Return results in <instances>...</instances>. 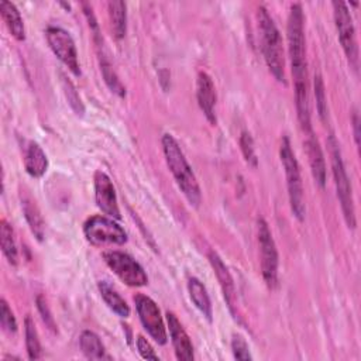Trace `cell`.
Wrapping results in <instances>:
<instances>
[{
	"label": "cell",
	"instance_id": "cell-21",
	"mask_svg": "<svg viewBox=\"0 0 361 361\" xmlns=\"http://www.w3.org/2000/svg\"><path fill=\"white\" fill-rule=\"evenodd\" d=\"M97 44V49H99V59H100V71H102V75L104 78V82L106 85L109 86V89L116 93L117 96L120 97H124L126 96V87L123 86V83L120 82L118 76L116 75L109 58L104 55V48H103V41H99L96 42Z\"/></svg>",
	"mask_w": 361,
	"mask_h": 361
},
{
	"label": "cell",
	"instance_id": "cell-13",
	"mask_svg": "<svg viewBox=\"0 0 361 361\" xmlns=\"http://www.w3.org/2000/svg\"><path fill=\"white\" fill-rule=\"evenodd\" d=\"M166 323H168V330L171 336V341L173 344V350L176 354L178 360L189 361L193 360V345L192 341L182 327L180 322L172 312H166Z\"/></svg>",
	"mask_w": 361,
	"mask_h": 361
},
{
	"label": "cell",
	"instance_id": "cell-10",
	"mask_svg": "<svg viewBox=\"0 0 361 361\" xmlns=\"http://www.w3.org/2000/svg\"><path fill=\"white\" fill-rule=\"evenodd\" d=\"M45 37L55 56L76 76L80 75L78 51L71 34L61 27H48Z\"/></svg>",
	"mask_w": 361,
	"mask_h": 361
},
{
	"label": "cell",
	"instance_id": "cell-5",
	"mask_svg": "<svg viewBox=\"0 0 361 361\" xmlns=\"http://www.w3.org/2000/svg\"><path fill=\"white\" fill-rule=\"evenodd\" d=\"M330 147L331 154V171L334 178V185L337 190V197L340 200V206L343 210L344 220L350 228H355L357 220H355V209H354V199L351 192V183L348 179V175L345 172V166L341 158V152L338 148V142L334 135L329 137L327 141Z\"/></svg>",
	"mask_w": 361,
	"mask_h": 361
},
{
	"label": "cell",
	"instance_id": "cell-2",
	"mask_svg": "<svg viewBox=\"0 0 361 361\" xmlns=\"http://www.w3.org/2000/svg\"><path fill=\"white\" fill-rule=\"evenodd\" d=\"M162 149L165 155L166 165L169 171L172 172L179 189L185 195L186 200L190 206L199 207L202 200L200 188L197 183V179L189 165V162L185 158L183 151L180 149L178 141L171 134H164L162 137Z\"/></svg>",
	"mask_w": 361,
	"mask_h": 361
},
{
	"label": "cell",
	"instance_id": "cell-30",
	"mask_svg": "<svg viewBox=\"0 0 361 361\" xmlns=\"http://www.w3.org/2000/svg\"><path fill=\"white\" fill-rule=\"evenodd\" d=\"M0 323H1V327L8 331V333H16L17 331V320L8 306V303L1 299L0 302Z\"/></svg>",
	"mask_w": 361,
	"mask_h": 361
},
{
	"label": "cell",
	"instance_id": "cell-4",
	"mask_svg": "<svg viewBox=\"0 0 361 361\" xmlns=\"http://www.w3.org/2000/svg\"><path fill=\"white\" fill-rule=\"evenodd\" d=\"M279 157L285 169L286 176V185H288V196L290 203V210L293 216L302 221L306 214V206H305V196H303V183L300 176V169L298 159L292 151L290 142L288 137L282 138L281 148H279Z\"/></svg>",
	"mask_w": 361,
	"mask_h": 361
},
{
	"label": "cell",
	"instance_id": "cell-16",
	"mask_svg": "<svg viewBox=\"0 0 361 361\" xmlns=\"http://www.w3.org/2000/svg\"><path fill=\"white\" fill-rule=\"evenodd\" d=\"M307 140H306V149H307V157H309V162H310V168H312V173L313 178L316 180V183L323 188L326 183V164H324V158H323V151L319 145V141L316 140V137L313 135V133H307Z\"/></svg>",
	"mask_w": 361,
	"mask_h": 361
},
{
	"label": "cell",
	"instance_id": "cell-34",
	"mask_svg": "<svg viewBox=\"0 0 361 361\" xmlns=\"http://www.w3.org/2000/svg\"><path fill=\"white\" fill-rule=\"evenodd\" d=\"M351 121H353V128H354V138H355V144H357V145H360V117H358L357 110H354Z\"/></svg>",
	"mask_w": 361,
	"mask_h": 361
},
{
	"label": "cell",
	"instance_id": "cell-27",
	"mask_svg": "<svg viewBox=\"0 0 361 361\" xmlns=\"http://www.w3.org/2000/svg\"><path fill=\"white\" fill-rule=\"evenodd\" d=\"M62 85H63V92L66 94V99L71 104V107L73 109V111L78 114V116H83L85 113V107H83V103L73 86V83L71 80H68L66 78L62 76Z\"/></svg>",
	"mask_w": 361,
	"mask_h": 361
},
{
	"label": "cell",
	"instance_id": "cell-9",
	"mask_svg": "<svg viewBox=\"0 0 361 361\" xmlns=\"http://www.w3.org/2000/svg\"><path fill=\"white\" fill-rule=\"evenodd\" d=\"M258 243L261 251V272L268 288L278 285V250L271 230L264 219H258Z\"/></svg>",
	"mask_w": 361,
	"mask_h": 361
},
{
	"label": "cell",
	"instance_id": "cell-29",
	"mask_svg": "<svg viewBox=\"0 0 361 361\" xmlns=\"http://www.w3.org/2000/svg\"><path fill=\"white\" fill-rule=\"evenodd\" d=\"M240 147L243 151V155L245 158V161L252 165L257 166V155H255V148H254V141L250 133L243 131L240 135Z\"/></svg>",
	"mask_w": 361,
	"mask_h": 361
},
{
	"label": "cell",
	"instance_id": "cell-18",
	"mask_svg": "<svg viewBox=\"0 0 361 361\" xmlns=\"http://www.w3.org/2000/svg\"><path fill=\"white\" fill-rule=\"evenodd\" d=\"M0 13H1V17H3L8 31L11 32V35L17 41H24L25 30H24V23H23L18 8L11 1L3 0V1H0Z\"/></svg>",
	"mask_w": 361,
	"mask_h": 361
},
{
	"label": "cell",
	"instance_id": "cell-11",
	"mask_svg": "<svg viewBox=\"0 0 361 361\" xmlns=\"http://www.w3.org/2000/svg\"><path fill=\"white\" fill-rule=\"evenodd\" d=\"M134 303H135V309L142 327L147 330L151 338H154V341H157L159 345H164L168 337H166V329L157 303L151 298L142 293H137L134 296Z\"/></svg>",
	"mask_w": 361,
	"mask_h": 361
},
{
	"label": "cell",
	"instance_id": "cell-20",
	"mask_svg": "<svg viewBox=\"0 0 361 361\" xmlns=\"http://www.w3.org/2000/svg\"><path fill=\"white\" fill-rule=\"evenodd\" d=\"M21 206H23L24 217L31 228V233L34 234V237L38 241H42L44 235H45V223H44L39 209L37 207L35 202L28 196L21 197Z\"/></svg>",
	"mask_w": 361,
	"mask_h": 361
},
{
	"label": "cell",
	"instance_id": "cell-25",
	"mask_svg": "<svg viewBox=\"0 0 361 361\" xmlns=\"http://www.w3.org/2000/svg\"><path fill=\"white\" fill-rule=\"evenodd\" d=\"M0 245L7 261L11 265H16L18 259V252L16 247L14 231H13V227L4 219L1 220V226H0Z\"/></svg>",
	"mask_w": 361,
	"mask_h": 361
},
{
	"label": "cell",
	"instance_id": "cell-32",
	"mask_svg": "<svg viewBox=\"0 0 361 361\" xmlns=\"http://www.w3.org/2000/svg\"><path fill=\"white\" fill-rule=\"evenodd\" d=\"M37 306H38V310H39L41 317H42V320L45 322V324H47L51 330H55L54 317H52V314H51V312H49V307H48L45 299H44L41 295L37 298Z\"/></svg>",
	"mask_w": 361,
	"mask_h": 361
},
{
	"label": "cell",
	"instance_id": "cell-12",
	"mask_svg": "<svg viewBox=\"0 0 361 361\" xmlns=\"http://www.w3.org/2000/svg\"><path fill=\"white\" fill-rule=\"evenodd\" d=\"M94 200L104 214L117 220L121 217L113 182L103 171L94 173Z\"/></svg>",
	"mask_w": 361,
	"mask_h": 361
},
{
	"label": "cell",
	"instance_id": "cell-23",
	"mask_svg": "<svg viewBox=\"0 0 361 361\" xmlns=\"http://www.w3.org/2000/svg\"><path fill=\"white\" fill-rule=\"evenodd\" d=\"M99 292L104 300V303L120 317H128L130 316V306L127 302L120 296V293L107 282L100 281L99 285Z\"/></svg>",
	"mask_w": 361,
	"mask_h": 361
},
{
	"label": "cell",
	"instance_id": "cell-22",
	"mask_svg": "<svg viewBox=\"0 0 361 361\" xmlns=\"http://www.w3.org/2000/svg\"><path fill=\"white\" fill-rule=\"evenodd\" d=\"M79 344H80V350L86 358H89V360H110V355H107L106 348L96 333H93L90 330L82 331Z\"/></svg>",
	"mask_w": 361,
	"mask_h": 361
},
{
	"label": "cell",
	"instance_id": "cell-7",
	"mask_svg": "<svg viewBox=\"0 0 361 361\" xmlns=\"http://www.w3.org/2000/svg\"><path fill=\"white\" fill-rule=\"evenodd\" d=\"M333 14L334 23L338 34V41L344 49V54L354 71L358 69V47L355 28L353 24V17L348 11L347 3L344 1H333Z\"/></svg>",
	"mask_w": 361,
	"mask_h": 361
},
{
	"label": "cell",
	"instance_id": "cell-17",
	"mask_svg": "<svg viewBox=\"0 0 361 361\" xmlns=\"http://www.w3.org/2000/svg\"><path fill=\"white\" fill-rule=\"evenodd\" d=\"M24 168L27 173L32 178H41L47 172L48 158L42 151V148L34 141H30L28 145L25 147Z\"/></svg>",
	"mask_w": 361,
	"mask_h": 361
},
{
	"label": "cell",
	"instance_id": "cell-24",
	"mask_svg": "<svg viewBox=\"0 0 361 361\" xmlns=\"http://www.w3.org/2000/svg\"><path fill=\"white\" fill-rule=\"evenodd\" d=\"M109 16L111 23V30L117 39L123 38L127 31V11L124 1H109Z\"/></svg>",
	"mask_w": 361,
	"mask_h": 361
},
{
	"label": "cell",
	"instance_id": "cell-26",
	"mask_svg": "<svg viewBox=\"0 0 361 361\" xmlns=\"http://www.w3.org/2000/svg\"><path fill=\"white\" fill-rule=\"evenodd\" d=\"M24 334H25V347H27L28 358L30 360L41 358V344H39L38 333L30 316H27L24 322Z\"/></svg>",
	"mask_w": 361,
	"mask_h": 361
},
{
	"label": "cell",
	"instance_id": "cell-31",
	"mask_svg": "<svg viewBox=\"0 0 361 361\" xmlns=\"http://www.w3.org/2000/svg\"><path fill=\"white\" fill-rule=\"evenodd\" d=\"M231 350H233V355L235 360H251V354H250V348L247 341L240 336V334H234L231 338Z\"/></svg>",
	"mask_w": 361,
	"mask_h": 361
},
{
	"label": "cell",
	"instance_id": "cell-1",
	"mask_svg": "<svg viewBox=\"0 0 361 361\" xmlns=\"http://www.w3.org/2000/svg\"><path fill=\"white\" fill-rule=\"evenodd\" d=\"M303 10L299 3L290 6L286 34L288 52L290 59V71L295 83V103L298 118L306 133L312 131L310 126V106H309V83H307V62L303 30Z\"/></svg>",
	"mask_w": 361,
	"mask_h": 361
},
{
	"label": "cell",
	"instance_id": "cell-14",
	"mask_svg": "<svg viewBox=\"0 0 361 361\" xmlns=\"http://www.w3.org/2000/svg\"><path fill=\"white\" fill-rule=\"evenodd\" d=\"M196 97L200 110L206 116V118L216 124V89L212 78L206 72H199L196 80Z\"/></svg>",
	"mask_w": 361,
	"mask_h": 361
},
{
	"label": "cell",
	"instance_id": "cell-8",
	"mask_svg": "<svg viewBox=\"0 0 361 361\" xmlns=\"http://www.w3.org/2000/svg\"><path fill=\"white\" fill-rule=\"evenodd\" d=\"M103 259L107 267L128 286L140 288L148 283V276L144 268L127 252L123 251H106Z\"/></svg>",
	"mask_w": 361,
	"mask_h": 361
},
{
	"label": "cell",
	"instance_id": "cell-19",
	"mask_svg": "<svg viewBox=\"0 0 361 361\" xmlns=\"http://www.w3.org/2000/svg\"><path fill=\"white\" fill-rule=\"evenodd\" d=\"M188 290H189V296H190L193 305L207 319V322H212L213 310H212L210 298L207 295V290H206L204 285L197 278L192 276L188 281Z\"/></svg>",
	"mask_w": 361,
	"mask_h": 361
},
{
	"label": "cell",
	"instance_id": "cell-33",
	"mask_svg": "<svg viewBox=\"0 0 361 361\" xmlns=\"http://www.w3.org/2000/svg\"><path fill=\"white\" fill-rule=\"evenodd\" d=\"M137 348H138V353L142 358H145V360H158V355L155 354L154 348L147 341V338H144L142 336L137 337Z\"/></svg>",
	"mask_w": 361,
	"mask_h": 361
},
{
	"label": "cell",
	"instance_id": "cell-15",
	"mask_svg": "<svg viewBox=\"0 0 361 361\" xmlns=\"http://www.w3.org/2000/svg\"><path fill=\"white\" fill-rule=\"evenodd\" d=\"M209 261H210V265L217 276V281L220 283V288L223 290V295H224V299L228 305V309L230 312L234 314V306H235V288H234V282H233V278H231V274L228 271V268L224 265V262L221 261V258L214 252V251H210L209 252Z\"/></svg>",
	"mask_w": 361,
	"mask_h": 361
},
{
	"label": "cell",
	"instance_id": "cell-3",
	"mask_svg": "<svg viewBox=\"0 0 361 361\" xmlns=\"http://www.w3.org/2000/svg\"><path fill=\"white\" fill-rule=\"evenodd\" d=\"M258 18V27L261 32V48L264 52V59L274 75V78L286 85L285 80V58H283V47H282V38L281 34L269 16L268 10L264 6L258 7L257 13Z\"/></svg>",
	"mask_w": 361,
	"mask_h": 361
},
{
	"label": "cell",
	"instance_id": "cell-6",
	"mask_svg": "<svg viewBox=\"0 0 361 361\" xmlns=\"http://www.w3.org/2000/svg\"><path fill=\"white\" fill-rule=\"evenodd\" d=\"M86 240L96 247L121 245L127 241V233L113 219L106 216H92L83 226Z\"/></svg>",
	"mask_w": 361,
	"mask_h": 361
},
{
	"label": "cell",
	"instance_id": "cell-28",
	"mask_svg": "<svg viewBox=\"0 0 361 361\" xmlns=\"http://www.w3.org/2000/svg\"><path fill=\"white\" fill-rule=\"evenodd\" d=\"M314 96H316V106L319 116L323 121L327 118V100H326V93H324V85L322 76L317 73L314 75Z\"/></svg>",
	"mask_w": 361,
	"mask_h": 361
}]
</instances>
